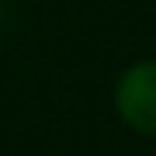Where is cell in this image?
<instances>
[{
    "label": "cell",
    "mask_w": 156,
    "mask_h": 156,
    "mask_svg": "<svg viewBox=\"0 0 156 156\" xmlns=\"http://www.w3.org/2000/svg\"><path fill=\"white\" fill-rule=\"evenodd\" d=\"M115 108L135 132L156 135V59L135 62L122 73L115 87Z\"/></svg>",
    "instance_id": "cell-1"
}]
</instances>
